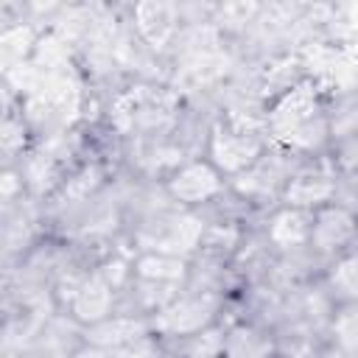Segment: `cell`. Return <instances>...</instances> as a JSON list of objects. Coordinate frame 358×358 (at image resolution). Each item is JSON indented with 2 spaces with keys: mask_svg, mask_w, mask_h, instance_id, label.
<instances>
[{
  "mask_svg": "<svg viewBox=\"0 0 358 358\" xmlns=\"http://www.w3.org/2000/svg\"><path fill=\"white\" fill-rule=\"evenodd\" d=\"M140 336V324H134V322H123V319H117V322H112V324H106V327H98L95 333H92V338L98 341V344H103V347H120V344H126V341H131V338H137Z\"/></svg>",
  "mask_w": 358,
  "mask_h": 358,
  "instance_id": "obj_12",
  "label": "cell"
},
{
  "mask_svg": "<svg viewBox=\"0 0 358 358\" xmlns=\"http://www.w3.org/2000/svg\"><path fill=\"white\" fill-rule=\"evenodd\" d=\"M171 190L185 201H199L218 190V179L207 165H190L171 182Z\"/></svg>",
  "mask_w": 358,
  "mask_h": 358,
  "instance_id": "obj_3",
  "label": "cell"
},
{
  "mask_svg": "<svg viewBox=\"0 0 358 358\" xmlns=\"http://www.w3.org/2000/svg\"><path fill=\"white\" fill-rule=\"evenodd\" d=\"M308 232H310L308 218H305L302 213H294V210L277 215V221H274V227H271V238H274L277 243H282V246H296V243H302V241L308 238Z\"/></svg>",
  "mask_w": 358,
  "mask_h": 358,
  "instance_id": "obj_9",
  "label": "cell"
},
{
  "mask_svg": "<svg viewBox=\"0 0 358 358\" xmlns=\"http://www.w3.org/2000/svg\"><path fill=\"white\" fill-rule=\"evenodd\" d=\"M213 151L218 157V162L224 168H241L246 162L255 159V154L260 151V143L252 137V134H215V143H213Z\"/></svg>",
  "mask_w": 358,
  "mask_h": 358,
  "instance_id": "obj_1",
  "label": "cell"
},
{
  "mask_svg": "<svg viewBox=\"0 0 358 358\" xmlns=\"http://www.w3.org/2000/svg\"><path fill=\"white\" fill-rule=\"evenodd\" d=\"M266 352L268 347L255 333H246V330H238L227 341V358H266Z\"/></svg>",
  "mask_w": 358,
  "mask_h": 358,
  "instance_id": "obj_11",
  "label": "cell"
},
{
  "mask_svg": "<svg viewBox=\"0 0 358 358\" xmlns=\"http://www.w3.org/2000/svg\"><path fill=\"white\" fill-rule=\"evenodd\" d=\"M333 285L347 296H358V255L338 263V268L333 271Z\"/></svg>",
  "mask_w": 358,
  "mask_h": 358,
  "instance_id": "obj_14",
  "label": "cell"
},
{
  "mask_svg": "<svg viewBox=\"0 0 358 358\" xmlns=\"http://www.w3.org/2000/svg\"><path fill=\"white\" fill-rule=\"evenodd\" d=\"M336 336L344 347L347 355L358 358V308L355 310H344L336 322Z\"/></svg>",
  "mask_w": 358,
  "mask_h": 358,
  "instance_id": "obj_13",
  "label": "cell"
},
{
  "mask_svg": "<svg viewBox=\"0 0 358 358\" xmlns=\"http://www.w3.org/2000/svg\"><path fill=\"white\" fill-rule=\"evenodd\" d=\"M210 310H213V302L210 299H185L173 308H168L159 319L162 327L173 330V333H190L196 327H201L207 319H210Z\"/></svg>",
  "mask_w": 358,
  "mask_h": 358,
  "instance_id": "obj_2",
  "label": "cell"
},
{
  "mask_svg": "<svg viewBox=\"0 0 358 358\" xmlns=\"http://www.w3.org/2000/svg\"><path fill=\"white\" fill-rule=\"evenodd\" d=\"M355 232V221L350 213L344 210H327L319 215L316 221V229H313V238L322 249H333L338 243H344L350 235Z\"/></svg>",
  "mask_w": 358,
  "mask_h": 358,
  "instance_id": "obj_4",
  "label": "cell"
},
{
  "mask_svg": "<svg viewBox=\"0 0 358 358\" xmlns=\"http://www.w3.org/2000/svg\"><path fill=\"white\" fill-rule=\"evenodd\" d=\"M109 299H112L109 285L95 277V280H90V282L78 291V296H76V313H78L81 319H98V316L106 313Z\"/></svg>",
  "mask_w": 358,
  "mask_h": 358,
  "instance_id": "obj_8",
  "label": "cell"
},
{
  "mask_svg": "<svg viewBox=\"0 0 358 358\" xmlns=\"http://www.w3.org/2000/svg\"><path fill=\"white\" fill-rule=\"evenodd\" d=\"M330 193H333V182H330V176H324V173H313V171L296 176V179L291 182V187H288V199L296 201V204L322 201V199H327Z\"/></svg>",
  "mask_w": 358,
  "mask_h": 358,
  "instance_id": "obj_7",
  "label": "cell"
},
{
  "mask_svg": "<svg viewBox=\"0 0 358 358\" xmlns=\"http://www.w3.org/2000/svg\"><path fill=\"white\" fill-rule=\"evenodd\" d=\"M201 232V224L193 218H176L168 224V232L159 238L162 249H190Z\"/></svg>",
  "mask_w": 358,
  "mask_h": 358,
  "instance_id": "obj_10",
  "label": "cell"
},
{
  "mask_svg": "<svg viewBox=\"0 0 358 358\" xmlns=\"http://www.w3.org/2000/svg\"><path fill=\"white\" fill-rule=\"evenodd\" d=\"M140 271L145 277H157V280H179L182 277V263L171 260V257H148L140 263Z\"/></svg>",
  "mask_w": 358,
  "mask_h": 358,
  "instance_id": "obj_15",
  "label": "cell"
},
{
  "mask_svg": "<svg viewBox=\"0 0 358 358\" xmlns=\"http://www.w3.org/2000/svg\"><path fill=\"white\" fill-rule=\"evenodd\" d=\"M137 20H140L143 34L151 42H165L168 34L173 31V8L171 6H162V3H145V6H140L137 8Z\"/></svg>",
  "mask_w": 358,
  "mask_h": 358,
  "instance_id": "obj_6",
  "label": "cell"
},
{
  "mask_svg": "<svg viewBox=\"0 0 358 358\" xmlns=\"http://www.w3.org/2000/svg\"><path fill=\"white\" fill-rule=\"evenodd\" d=\"M310 112H313V95L308 87H299L291 95H285V101L274 109V123L285 131H294L296 126H302L308 120Z\"/></svg>",
  "mask_w": 358,
  "mask_h": 358,
  "instance_id": "obj_5",
  "label": "cell"
}]
</instances>
